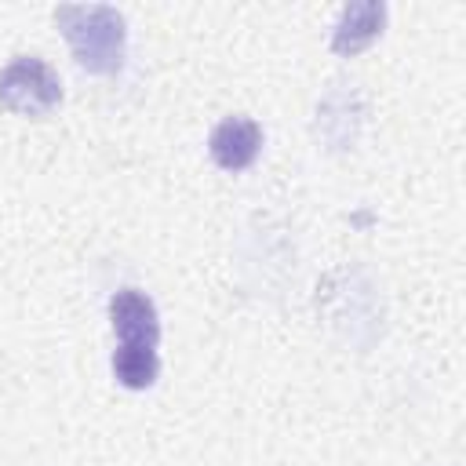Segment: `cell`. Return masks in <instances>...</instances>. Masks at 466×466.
<instances>
[{"instance_id":"obj_2","label":"cell","mask_w":466,"mask_h":466,"mask_svg":"<svg viewBox=\"0 0 466 466\" xmlns=\"http://www.w3.org/2000/svg\"><path fill=\"white\" fill-rule=\"evenodd\" d=\"M62 102L58 73L33 55H18L0 69V106L22 116H47Z\"/></svg>"},{"instance_id":"obj_4","label":"cell","mask_w":466,"mask_h":466,"mask_svg":"<svg viewBox=\"0 0 466 466\" xmlns=\"http://www.w3.org/2000/svg\"><path fill=\"white\" fill-rule=\"evenodd\" d=\"M262 149V127L251 120V116H226L211 138H208V153L218 167L226 171H244L255 164Z\"/></svg>"},{"instance_id":"obj_6","label":"cell","mask_w":466,"mask_h":466,"mask_svg":"<svg viewBox=\"0 0 466 466\" xmlns=\"http://www.w3.org/2000/svg\"><path fill=\"white\" fill-rule=\"evenodd\" d=\"M160 360L153 346H116L113 350V375L127 390H146L157 382Z\"/></svg>"},{"instance_id":"obj_1","label":"cell","mask_w":466,"mask_h":466,"mask_svg":"<svg viewBox=\"0 0 466 466\" xmlns=\"http://www.w3.org/2000/svg\"><path fill=\"white\" fill-rule=\"evenodd\" d=\"M58 29L66 33L73 58L80 62V69L109 76L124 66V15L109 4H62L55 11Z\"/></svg>"},{"instance_id":"obj_3","label":"cell","mask_w":466,"mask_h":466,"mask_svg":"<svg viewBox=\"0 0 466 466\" xmlns=\"http://www.w3.org/2000/svg\"><path fill=\"white\" fill-rule=\"evenodd\" d=\"M109 320H113V331L120 339V346H153L160 342V317H157V306L146 291L138 288H120L113 299H109Z\"/></svg>"},{"instance_id":"obj_5","label":"cell","mask_w":466,"mask_h":466,"mask_svg":"<svg viewBox=\"0 0 466 466\" xmlns=\"http://www.w3.org/2000/svg\"><path fill=\"white\" fill-rule=\"evenodd\" d=\"M386 25V4L379 0H357L350 7H342L339 22H335V33H331V51L350 58L357 51H364Z\"/></svg>"}]
</instances>
